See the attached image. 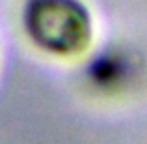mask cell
<instances>
[{
    "label": "cell",
    "mask_w": 147,
    "mask_h": 144,
    "mask_svg": "<svg viewBox=\"0 0 147 144\" xmlns=\"http://www.w3.org/2000/svg\"><path fill=\"white\" fill-rule=\"evenodd\" d=\"M138 62L125 49H102L86 66V79L100 92H117L136 77Z\"/></svg>",
    "instance_id": "7a4b0ae2"
},
{
    "label": "cell",
    "mask_w": 147,
    "mask_h": 144,
    "mask_svg": "<svg viewBox=\"0 0 147 144\" xmlns=\"http://www.w3.org/2000/svg\"><path fill=\"white\" fill-rule=\"evenodd\" d=\"M24 30L36 47L50 54H73L88 43L90 13L78 0H28Z\"/></svg>",
    "instance_id": "6da1fadb"
}]
</instances>
